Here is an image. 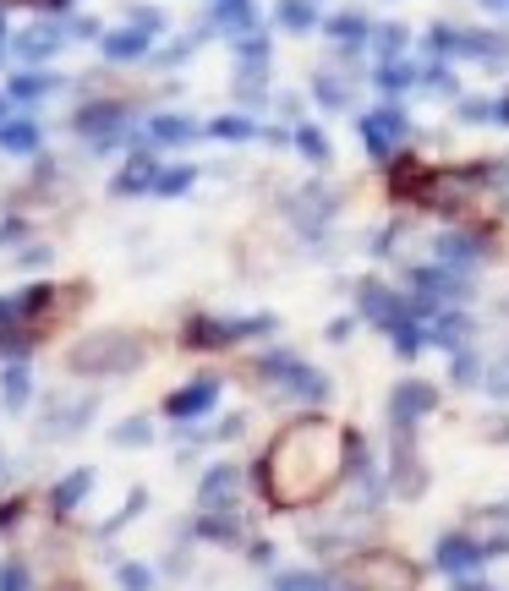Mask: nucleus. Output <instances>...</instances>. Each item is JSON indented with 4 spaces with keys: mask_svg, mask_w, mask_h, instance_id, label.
<instances>
[{
    "mask_svg": "<svg viewBox=\"0 0 509 591\" xmlns=\"http://www.w3.org/2000/svg\"><path fill=\"white\" fill-rule=\"evenodd\" d=\"M115 444H148V422H143V416L121 422V427H115Z\"/></svg>",
    "mask_w": 509,
    "mask_h": 591,
    "instance_id": "nucleus-36",
    "label": "nucleus"
},
{
    "mask_svg": "<svg viewBox=\"0 0 509 591\" xmlns=\"http://www.w3.org/2000/svg\"><path fill=\"white\" fill-rule=\"evenodd\" d=\"M362 137H367V154L389 159L400 143H406V110H400V104H384V110L362 115Z\"/></svg>",
    "mask_w": 509,
    "mask_h": 591,
    "instance_id": "nucleus-9",
    "label": "nucleus"
},
{
    "mask_svg": "<svg viewBox=\"0 0 509 591\" xmlns=\"http://www.w3.org/2000/svg\"><path fill=\"white\" fill-rule=\"evenodd\" d=\"M378 83L389 88V94H400V88H411L416 83V66H400V61H384L378 66Z\"/></svg>",
    "mask_w": 509,
    "mask_h": 591,
    "instance_id": "nucleus-27",
    "label": "nucleus"
},
{
    "mask_svg": "<svg viewBox=\"0 0 509 591\" xmlns=\"http://www.w3.org/2000/svg\"><path fill=\"white\" fill-rule=\"evenodd\" d=\"M340 581L351 586V591H416V564L406 559V553H395V548H367V553H356L351 564L340 570Z\"/></svg>",
    "mask_w": 509,
    "mask_h": 591,
    "instance_id": "nucleus-2",
    "label": "nucleus"
},
{
    "mask_svg": "<svg viewBox=\"0 0 509 591\" xmlns=\"http://www.w3.org/2000/svg\"><path fill=\"white\" fill-rule=\"evenodd\" d=\"M433 559H438V570H444V575H471V570H482L488 548H482L477 537H466V531H444L438 548H433Z\"/></svg>",
    "mask_w": 509,
    "mask_h": 591,
    "instance_id": "nucleus-10",
    "label": "nucleus"
},
{
    "mask_svg": "<svg viewBox=\"0 0 509 591\" xmlns=\"http://www.w3.org/2000/svg\"><path fill=\"white\" fill-rule=\"evenodd\" d=\"M198 509H203V515H236V509H241V471L230 466V460H219V466L203 471Z\"/></svg>",
    "mask_w": 509,
    "mask_h": 591,
    "instance_id": "nucleus-6",
    "label": "nucleus"
},
{
    "mask_svg": "<svg viewBox=\"0 0 509 591\" xmlns=\"http://www.w3.org/2000/svg\"><path fill=\"white\" fill-rule=\"evenodd\" d=\"M400 50H406V28H384V33H378V55H384V61H400Z\"/></svg>",
    "mask_w": 509,
    "mask_h": 591,
    "instance_id": "nucleus-35",
    "label": "nucleus"
},
{
    "mask_svg": "<svg viewBox=\"0 0 509 591\" xmlns=\"http://www.w3.org/2000/svg\"><path fill=\"white\" fill-rule=\"evenodd\" d=\"M482 252H488V241L477 230H455V236L438 241V263H449V269H477Z\"/></svg>",
    "mask_w": 509,
    "mask_h": 591,
    "instance_id": "nucleus-14",
    "label": "nucleus"
},
{
    "mask_svg": "<svg viewBox=\"0 0 509 591\" xmlns=\"http://www.w3.org/2000/svg\"><path fill=\"white\" fill-rule=\"evenodd\" d=\"M0 148H11V154H33V148H39V126L11 115V121L0 126Z\"/></svg>",
    "mask_w": 509,
    "mask_h": 591,
    "instance_id": "nucleus-18",
    "label": "nucleus"
},
{
    "mask_svg": "<svg viewBox=\"0 0 509 591\" xmlns=\"http://www.w3.org/2000/svg\"><path fill=\"white\" fill-rule=\"evenodd\" d=\"M214 400H219V378H198V384H187V389L170 394L165 411L176 416V422H198L203 411H214Z\"/></svg>",
    "mask_w": 509,
    "mask_h": 591,
    "instance_id": "nucleus-12",
    "label": "nucleus"
},
{
    "mask_svg": "<svg viewBox=\"0 0 509 591\" xmlns=\"http://www.w3.org/2000/svg\"><path fill=\"white\" fill-rule=\"evenodd\" d=\"M493 126H509V94L493 99Z\"/></svg>",
    "mask_w": 509,
    "mask_h": 591,
    "instance_id": "nucleus-39",
    "label": "nucleus"
},
{
    "mask_svg": "<svg viewBox=\"0 0 509 591\" xmlns=\"http://www.w3.org/2000/svg\"><path fill=\"white\" fill-rule=\"evenodd\" d=\"M28 6H61V0H28Z\"/></svg>",
    "mask_w": 509,
    "mask_h": 591,
    "instance_id": "nucleus-43",
    "label": "nucleus"
},
{
    "mask_svg": "<svg viewBox=\"0 0 509 591\" xmlns=\"http://www.w3.org/2000/svg\"><path fill=\"white\" fill-rule=\"evenodd\" d=\"M55 88V77H17L11 83V99H39V94H50Z\"/></svg>",
    "mask_w": 509,
    "mask_h": 591,
    "instance_id": "nucleus-33",
    "label": "nucleus"
},
{
    "mask_svg": "<svg viewBox=\"0 0 509 591\" xmlns=\"http://www.w3.org/2000/svg\"><path fill=\"white\" fill-rule=\"evenodd\" d=\"M22 520V498H11V504H0V526H17Z\"/></svg>",
    "mask_w": 509,
    "mask_h": 591,
    "instance_id": "nucleus-38",
    "label": "nucleus"
},
{
    "mask_svg": "<svg viewBox=\"0 0 509 591\" xmlns=\"http://www.w3.org/2000/svg\"><path fill=\"white\" fill-rule=\"evenodd\" d=\"M0 50H6V22H0Z\"/></svg>",
    "mask_w": 509,
    "mask_h": 591,
    "instance_id": "nucleus-44",
    "label": "nucleus"
},
{
    "mask_svg": "<svg viewBox=\"0 0 509 591\" xmlns=\"http://www.w3.org/2000/svg\"><path fill=\"white\" fill-rule=\"evenodd\" d=\"M427 340L444 345V351H460V345L471 340V318L460 307H438L433 318H427Z\"/></svg>",
    "mask_w": 509,
    "mask_h": 591,
    "instance_id": "nucleus-13",
    "label": "nucleus"
},
{
    "mask_svg": "<svg viewBox=\"0 0 509 591\" xmlns=\"http://www.w3.org/2000/svg\"><path fill=\"white\" fill-rule=\"evenodd\" d=\"M482 6H488V11H509V0H482Z\"/></svg>",
    "mask_w": 509,
    "mask_h": 591,
    "instance_id": "nucleus-42",
    "label": "nucleus"
},
{
    "mask_svg": "<svg viewBox=\"0 0 509 591\" xmlns=\"http://www.w3.org/2000/svg\"><path fill=\"white\" fill-rule=\"evenodd\" d=\"M351 444H356V433L329 422V416H296L291 427H280L258 460L269 504L302 509V504L329 498L345 482V471H351Z\"/></svg>",
    "mask_w": 509,
    "mask_h": 591,
    "instance_id": "nucleus-1",
    "label": "nucleus"
},
{
    "mask_svg": "<svg viewBox=\"0 0 509 591\" xmlns=\"http://www.w3.org/2000/svg\"><path fill=\"white\" fill-rule=\"evenodd\" d=\"M329 33L340 44H362L367 39V17L362 11H340V17H329Z\"/></svg>",
    "mask_w": 509,
    "mask_h": 591,
    "instance_id": "nucleus-22",
    "label": "nucleus"
},
{
    "mask_svg": "<svg viewBox=\"0 0 509 591\" xmlns=\"http://www.w3.org/2000/svg\"><path fill=\"white\" fill-rule=\"evenodd\" d=\"M219 17H225L230 33H247V28H252V6H247V0H230V6H219Z\"/></svg>",
    "mask_w": 509,
    "mask_h": 591,
    "instance_id": "nucleus-31",
    "label": "nucleus"
},
{
    "mask_svg": "<svg viewBox=\"0 0 509 591\" xmlns=\"http://www.w3.org/2000/svg\"><path fill=\"white\" fill-rule=\"evenodd\" d=\"M0 591H33V586H28V564H22V559H6V564H0Z\"/></svg>",
    "mask_w": 509,
    "mask_h": 591,
    "instance_id": "nucleus-30",
    "label": "nucleus"
},
{
    "mask_svg": "<svg viewBox=\"0 0 509 591\" xmlns=\"http://www.w3.org/2000/svg\"><path fill=\"white\" fill-rule=\"evenodd\" d=\"M187 187H192V165H170V170H159V176H154V187H148V192H159V197H181Z\"/></svg>",
    "mask_w": 509,
    "mask_h": 591,
    "instance_id": "nucleus-24",
    "label": "nucleus"
},
{
    "mask_svg": "<svg viewBox=\"0 0 509 591\" xmlns=\"http://www.w3.org/2000/svg\"><path fill=\"white\" fill-rule=\"evenodd\" d=\"M0 400H6L11 411H22V405H28V367H22V362L6 367V378H0Z\"/></svg>",
    "mask_w": 509,
    "mask_h": 591,
    "instance_id": "nucleus-20",
    "label": "nucleus"
},
{
    "mask_svg": "<svg viewBox=\"0 0 509 591\" xmlns=\"http://www.w3.org/2000/svg\"><path fill=\"white\" fill-rule=\"evenodd\" d=\"M482 378H488V373H482L477 351H466V345H460V351H455V367H449V384H455V389H471V384H482Z\"/></svg>",
    "mask_w": 509,
    "mask_h": 591,
    "instance_id": "nucleus-21",
    "label": "nucleus"
},
{
    "mask_svg": "<svg viewBox=\"0 0 509 591\" xmlns=\"http://www.w3.org/2000/svg\"><path fill=\"white\" fill-rule=\"evenodd\" d=\"M356 307H362L367 323H378V329H395V323L406 318L411 301L400 296L395 285H384V280H362V291H356Z\"/></svg>",
    "mask_w": 509,
    "mask_h": 591,
    "instance_id": "nucleus-8",
    "label": "nucleus"
},
{
    "mask_svg": "<svg viewBox=\"0 0 509 591\" xmlns=\"http://www.w3.org/2000/svg\"><path fill=\"white\" fill-rule=\"evenodd\" d=\"M88 488H94V471H72V477H61V482H55V493H50V509H55V515H72V509L77 504H83V493Z\"/></svg>",
    "mask_w": 509,
    "mask_h": 591,
    "instance_id": "nucleus-15",
    "label": "nucleus"
},
{
    "mask_svg": "<svg viewBox=\"0 0 509 591\" xmlns=\"http://www.w3.org/2000/svg\"><path fill=\"white\" fill-rule=\"evenodd\" d=\"M115 581H121V591H154V570L148 564H115Z\"/></svg>",
    "mask_w": 509,
    "mask_h": 591,
    "instance_id": "nucleus-25",
    "label": "nucleus"
},
{
    "mask_svg": "<svg viewBox=\"0 0 509 591\" xmlns=\"http://www.w3.org/2000/svg\"><path fill=\"white\" fill-rule=\"evenodd\" d=\"M154 176H159V170H154V154H143V148H137V154H132V165H126L121 170V176H115V197H132L137 187H154Z\"/></svg>",
    "mask_w": 509,
    "mask_h": 591,
    "instance_id": "nucleus-17",
    "label": "nucleus"
},
{
    "mask_svg": "<svg viewBox=\"0 0 509 591\" xmlns=\"http://www.w3.org/2000/svg\"><path fill=\"white\" fill-rule=\"evenodd\" d=\"M258 378H263V384L291 389L296 400H307V405H323V400H329V378L312 373V367H302L296 356H285V351H280V356H263V362H258Z\"/></svg>",
    "mask_w": 509,
    "mask_h": 591,
    "instance_id": "nucleus-4",
    "label": "nucleus"
},
{
    "mask_svg": "<svg viewBox=\"0 0 509 591\" xmlns=\"http://www.w3.org/2000/svg\"><path fill=\"white\" fill-rule=\"evenodd\" d=\"M154 33H159V11H137V22L126 33H104V55L110 61H137Z\"/></svg>",
    "mask_w": 509,
    "mask_h": 591,
    "instance_id": "nucleus-11",
    "label": "nucleus"
},
{
    "mask_svg": "<svg viewBox=\"0 0 509 591\" xmlns=\"http://www.w3.org/2000/svg\"><path fill=\"white\" fill-rule=\"evenodd\" d=\"M269 591H329V581H323V575H307V570H291V575H280Z\"/></svg>",
    "mask_w": 509,
    "mask_h": 591,
    "instance_id": "nucleus-28",
    "label": "nucleus"
},
{
    "mask_svg": "<svg viewBox=\"0 0 509 591\" xmlns=\"http://www.w3.org/2000/svg\"><path fill=\"white\" fill-rule=\"evenodd\" d=\"M214 137H230V143H247V137H252V121H247V115H219V121H214Z\"/></svg>",
    "mask_w": 509,
    "mask_h": 591,
    "instance_id": "nucleus-29",
    "label": "nucleus"
},
{
    "mask_svg": "<svg viewBox=\"0 0 509 591\" xmlns=\"http://www.w3.org/2000/svg\"><path fill=\"white\" fill-rule=\"evenodd\" d=\"M296 143H302L307 159H329V137H323L318 126H302V132H296Z\"/></svg>",
    "mask_w": 509,
    "mask_h": 591,
    "instance_id": "nucleus-32",
    "label": "nucleus"
},
{
    "mask_svg": "<svg viewBox=\"0 0 509 591\" xmlns=\"http://www.w3.org/2000/svg\"><path fill=\"white\" fill-rule=\"evenodd\" d=\"M148 356V345L137 340V334H126V329H104V334H88L83 345L72 351V367L77 373H132L137 362Z\"/></svg>",
    "mask_w": 509,
    "mask_h": 591,
    "instance_id": "nucleus-3",
    "label": "nucleus"
},
{
    "mask_svg": "<svg viewBox=\"0 0 509 591\" xmlns=\"http://www.w3.org/2000/svg\"><path fill=\"white\" fill-rule=\"evenodd\" d=\"M389 411H395V427H416L422 416L438 411V389L427 384V378H400V384L389 389Z\"/></svg>",
    "mask_w": 509,
    "mask_h": 591,
    "instance_id": "nucleus-7",
    "label": "nucleus"
},
{
    "mask_svg": "<svg viewBox=\"0 0 509 591\" xmlns=\"http://www.w3.org/2000/svg\"><path fill=\"white\" fill-rule=\"evenodd\" d=\"M198 537H208V542H230V548H236L241 542V520L236 515H198Z\"/></svg>",
    "mask_w": 509,
    "mask_h": 591,
    "instance_id": "nucleus-19",
    "label": "nucleus"
},
{
    "mask_svg": "<svg viewBox=\"0 0 509 591\" xmlns=\"http://www.w3.org/2000/svg\"><path fill=\"white\" fill-rule=\"evenodd\" d=\"M274 17H280L285 28H296V33H302V28H312V17H318V11H312L307 0H280V11H274Z\"/></svg>",
    "mask_w": 509,
    "mask_h": 591,
    "instance_id": "nucleus-26",
    "label": "nucleus"
},
{
    "mask_svg": "<svg viewBox=\"0 0 509 591\" xmlns=\"http://www.w3.org/2000/svg\"><path fill=\"white\" fill-rule=\"evenodd\" d=\"M274 318H241V323H219V318H192L181 329V345L187 351H219V345H236L247 334H269Z\"/></svg>",
    "mask_w": 509,
    "mask_h": 591,
    "instance_id": "nucleus-5",
    "label": "nucleus"
},
{
    "mask_svg": "<svg viewBox=\"0 0 509 591\" xmlns=\"http://www.w3.org/2000/svg\"><path fill=\"white\" fill-rule=\"evenodd\" d=\"M148 132H154L159 143H187V137L198 132V126H192L187 115H159V121H148Z\"/></svg>",
    "mask_w": 509,
    "mask_h": 591,
    "instance_id": "nucleus-23",
    "label": "nucleus"
},
{
    "mask_svg": "<svg viewBox=\"0 0 509 591\" xmlns=\"http://www.w3.org/2000/svg\"><path fill=\"white\" fill-rule=\"evenodd\" d=\"M115 126H121V104H99V110H83V115H77V132L94 137L99 148L115 137Z\"/></svg>",
    "mask_w": 509,
    "mask_h": 591,
    "instance_id": "nucleus-16",
    "label": "nucleus"
},
{
    "mask_svg": "<svg viewBox=\"0 0 509 591\" xmlns=\"http://www.w3.org/2000/svg\"><path fill=\"white\" fill-rule=\"evenodd\" d=\"M482 384H488L493 394H499V400H509V345H504V356H499V362H493V373L482 378Z\"/></svg>",
    "mask_w": 509,
    "mask_h": 591,
    "instance_id": "nucleus-34",
    "label": "nucleus"
},
{
    "mask_svg": "<svg viewBox=\"0 0 509 591\" xmlns=\"http://www.w3.org/2000/svg\"><path fill=\"white\" fill-rule=\"evenodd\" d=\"M241 427H247V422H241V416H225V422H219V438H236Z\"/></svg>",
    "mask_w": 509,
    "mask_h": 591,
    "instance_id": "nucleus-40",
    "label": "nucleus"
},
{
    "mask_svg": "<svg viewBox=\"0 0 509 591\" xmlns=\"http://www.w3.org/2000/svg\"><path fill=\"white\" fill-rule=\"evenodd\" d=\"M455 591H493L488 581H482V575L477 570H471V575H455Z\"/></svg>",
    "mask_w": 509,
    "mask_h": 591,
    "instance_id": "nucleus-37",
    "label": "nucleus"
},
{
    "mask_svg": "<svg viewBox=\"0 0 509 591\" xmlns=\"http://www.w3.org/2000/svg\"><path fill=\"white\" fill-rule=\"evenodd\" d=\"M11 104H17V99H11V94H0V126L11 121Z\"/></svg>",
    "mask_w": 509,
    "mask_h": 591,
    "instance_id": "nucleus-41",
    "label": "nucleus"
}]
</instances>
